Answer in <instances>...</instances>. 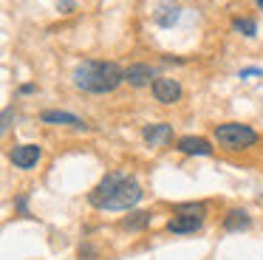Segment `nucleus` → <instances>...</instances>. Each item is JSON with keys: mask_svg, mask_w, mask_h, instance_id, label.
I'll return each mask as SVG.
<instances>
[{"mask_svg": "<svg viewBox=\"0 0 263 260\" xmlns=\"http://www.w3.org/2000/svg\"><path fill=\"white\" fill-rule=\"evenodd\" d=\"M74 85L85 94H110L125 82V71L116 62L105 60H85L74 68Z\"/></svg>", "mask_w": 263, "mask_h": 260, "instance_id": "obj_1", "label": "nucleus"}, {"mask_svg": "<svg viewBox=\"0 0 263 260\" xmlns=\"http://www.w3.org/2000/svg\"><path fill=\"white\" fill-rule=\"evenodd\" d=\"M142 187L136 184V178H130V175H119V181L114 184V190H110V195L105 198L102 209H110V212H119V209H130L136 207L139 201H142Z\"/></svg>", "mask_w": 263, "mask_h": 260, "instance_id": "obj_2", "label": "nucleus"}, {"mask_svg": "<svg viewBox=\"0 0 263 260\" xmlns=\"http://www.w3.org/2000/svg\"><path fill=\"white\" fill-rule=\"evenodd\" d=\"M215 141L227 150H246L257 141V133L249 127V124H240V122H227V124H218L215 127Z\"/></svg>", "mask_w": 263, "mask_h": 260, "instance_id": "obj_3", "label": "nucleus"}, {"mask_svg": "<svg viewBox=\"0 0 263 260\" xmlns=\"http://www.w3.org/2000/svg\"><path fill=\"white\" fill-rule=\"evenodd\" d=\"M153 96L161 105H173V102H178V96H181V85H178V79L159 77V79H153Z\"/></svg>", "mask_w": 263, "mask_h": 260, "instance_id": "obj_4", "label": "nucleus"}, {"mask_svg": "<svg viewBox=\"0 0 263 260\" xmlns=\"http://www.w3.org/2000/svg\"><path fill=\"white\" fill-rule=\"evenodd\" d=\"M201 224H204V215H198V212H178V215H173V218L167 220V229H170L173 235H187V232L201 229Z\"/></svg>", "mask_w": 263, "mask_h": 260, "instance_id": "obj_5", "label": "nucleus"}, {"mask_svg": "<svg viewBox=\"0 0 263 260\" xmlns=\"http://www.w3.org/2000/svg\"><path fill=\"white\" fill-rule=\"evenodd\" d=\"M40 156H43V150L37 144H17L12 153H9L12 164H14V167H20V170H31L37 161H40Z\"/></svg>", "mask_w": 263, "mask_h": 260, "instance_id": "obj_6", "label": "nucleus"}, {"mask_svg": "<svg viewBox=\"0 0 263 260\" xmlns=\"http://www.w3.org/2000/svg\"><path fill=\"white\" fill-rule=\"evenodd\" d=\"M142 139L147 141L150 147H164L167 141H173V124L159 122V124H147L142 130Z\"/></svg>", "mask_w": 263, "mask_h": 260, "instance_id": "obj_7", "label": "nucleus"}, {"mask_svg": "<svg viewBox=\"0 0 263 260\" xmlns=\"http://www.w3.org/2000/svg\"><path fill=\"white\" fill-rule=\"evenodd\" d=\"M178 17H181V9H178L173 0H161V3L156 6V11H153V23H156V26H161V28L176 26Z\"/></svg>", "mask_w": 263, "mask_h": 260, "instance_id": "obj_8", "label": "nucleus"}, {"mask_svg": "<svg viewBox=\"0 0 263 260\" xmlns=\"http://www.w3.org/2000/svg\"><path fill=\"white\" fill-rule=\"evenodd\" d=\"M153 77H156V71L150 65H144V62H133V65H127V71H125V82L133 85V88H144V85H150Z\"/></svg>", "mask_w": 263, "mask_h": 260, "instance_id": "obj_9", "label": "nucleus"}, {"mask_svg": "<svg viewBox=\"0 0 263 260\" xmlns=\"http://www.w3.org/2000/svg\"><path fill=\"white\" fill-rule=\"evenodd\" d=\"M178 150L187 153V156H212V144L201 136H184L178 139Z\"/></svg>", "mask_w": 263, "mask_h": 260, "instance_id": "obj_10", "label": "nucleus"}, {"mask_svg": "<svg viewBox=\"0 0 263 260\" xmlns=\"http://www.w3.org/2000/svg\"><path fill=\"white\" fill-rule=\"evenodd\" d=\"M43 122H48V124H68V127H77V130H88V124L82 122L80 116L65 113V110H43Z\"/></svg>", "mask_w": 263, "mask_h": 260, "instance_id": "obj_11", "label": "nucleus"}, {"mask_svg": "<svg viewBox=\"0 0 263 260\" xmlns=\"http://www.w3.org/2000/svg\"><path fill=\"white\" fill-rule=\"evenodd\" d=\"M249 226H252V218L243 209H232V212H227V218H223V229L227 232H240V229H249Z\"/></svg>", "mask_w": 263, "mask_h": 260, "instance_id": "obj_12", "label": "nucleus"}, {"mask_svg": "<svg viewBox=\"0 0 263 260\" xmlns=\"http://www.w3.org/2000/svg\"><path fill=\"white\" fill-rule=\"evenodd\" d=\"M150 220H153V215H150V212H133V215H127V218L122 220V229L136 232V229H144V226H150Z\"/></svg>", "mask_w": 263, "mask_h": 260, "instance_id": "obj_13", "label": "nucleus"}, {"mask_svg": "<svg viewBox=\"0 0 263 260\" xmlns=\"http://www.w3.org/2000/svg\"><path fill=\"white\" fill-rule=\"evenodd\" d=\"M232 28L240 31L243 37H255L257 34V23L252 20V17H238V20H232Z\"/></svg>", "mask_w": 263, "mask_h": 260, "instance_id": "obj_14", "label": "nucleus"}, {"mask_svg": "<svg viewBox=\"0 0 263 260\" xmlns=\"http://www.w3.org/2000/svg\"><path fill=\"white\" fill-rule=\"evenodd\" d=\"M12 116H14V107H6V110H3V124H0V130H3V133L12 127Z\"/></svg>", "mask_w": 263, "mask_h": 260, "instance_id": "obj_15", "label": "nucleus"}, {"mask_svg": "<svg viewBox=\"0 0 263 260\" xmlns=\"http://www.w3.org/2000/svg\"><path fill=\"white\" fill-rule=\"evenodd\" d=\"M246 77H263V68H243V71H240V79H246Z\"/></svg>", "mask_w": 263, "mask_h": 260, "instance_id": "obj_16", "label": "nucleus"}, {"mask_svg": "<svg viewBox=\"0 0 263 260\" xmlns=\"http://www.w3.org/2000/svg\"><path fill=\"white\" fill-rule=\"evenodd\" d=\"M93 254H97V252H93L91 246H82V249H80V257H82V260H91Z\"/></svg>", "mask_w": 263, "mask_h": 260, "instance_id": "obj_17", "label": "nucleus"}, {"mask_svg": "<svg viewBox=\"0 0 263 260\" xmlns=\"http://www.w3.org/2000/svg\"><path fill=\"white\" fill-rule=\"evenodd\" d=\"M255 3H257V6H260V9H263V0H255Z\"/></svg>", "mask_w": 263, "mask_h": 260, "instance_id": "obj_18", "label": "nucleus"}]
</instances>
